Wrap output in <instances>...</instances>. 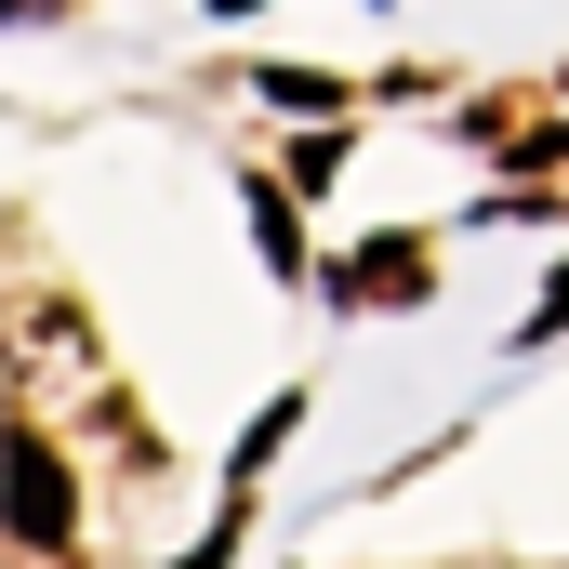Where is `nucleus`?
Returning a JSON list of instances; mask_svg holds the SVG:
<instances>
[{
    "instance_id": "1",
    "label": "nucleus",
    "mask_w": 569,
    "mask_h": 569,
    "mask_svg": "<svg viewBox=\"0 0 569 569\" xmlns=\"http://www.w3.org/2000/svg\"><path fill=\"white\" fill-rule=\"evenodd\" d=\"M0 517H13V543H67L80 530V490H67V450L40 425L0 437Z\"/></svg>"
},
{
    "instance_id": "2",
    "label": "nucleus",
    "mask_w": 569,
    "mask_h": 569,
    "mask_svg": "<svg viewBox=\"0 0 569 569\" xmlns=\"http://www.w3.org/2000/svg\"><path fill=\"white\" fill-rule=\"evenodd\" d=\"M0 345H13L27 385H40V371H53V385H93V331H80V305H53V291H27V305L0 318Z\"/></svg>"
},
{
    "instance_id": "3",
    "label": "nucleus",
    "mask_w": 569,
    "mask_h": 569,
    "mask_svg": "<svg viewBox=\"0 0 569 569\" xmlns=\"http://www.w3.org/2000/svg\"><path fill=\"white\" fill-rule=\"evenodd\" d=\"M345 305H425L437 291V266H425V239H371V252H345Z\"/></svg>"
},
{
    "instance_id": "4",
    "label": "nucleus",
    "mask_w": 569,
    "mask_h": 569,
    "mask_svg": "<svg viewBox=\"0 0 569 569\" xmlns=\"http://www.w3.org/2000/svg\"><path fill=\"white\" fill-rule=\"evenodd\" d=\"M266 107H305V120H331L345 93H331V80H305V67H266Z\"/></svg>"
},
{
    "instance_id": "5",
    "label": "nucleus",
    "mask_w": 569,
    "mask_h": 569,
    "mask_svg": "<svg viewBox=\"0 0 569 569\" xmlns=\"http://www.w3.org/2000/svg\"><path fill=\"white\" fill-rule=\"evenodd\" d=\"M331 172H345V133H305V146H291V199H318Z\"/></svg>"
},
{
    "instance_id": "6",
    "label": "nucleus",
    "mask_w": 569,
    "mask_h": 569,
    "mask_svg": "<svg viewBox=\"0 0 569 569\" xmlns=\"http://www.w3.org/2000/svg\"><path fill=\"white\" fill-rule=\"evenodd\" d=\"M543 318H569V266H557V291H543Z\"/></svg>"
},
{
    "instance_id": "7",
    "label": "nucleus",
    "mask_w": 569,
    "mask_h": 569,
    "mask_svg": "<svg viewBox=\"0 0 569 569\" xmlns=\"http://www.w3.org/2000/svg\"><path fill=\"white\" fill-rule=\"evenodd\" d=\"M0 13H67V0H0Z\"/></svg>"
}]
</instances>
